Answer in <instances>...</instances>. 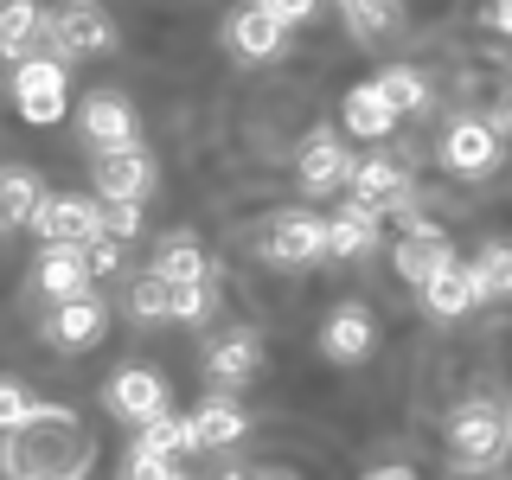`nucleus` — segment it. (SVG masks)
<instances>
[{"mask_svg":"<svg viewBox=\"0 0 512 480\" xmlns=\"http://www.w3.org/2000/svg\"><path fill=\"white\" fill-rule=\"evenodd\" d=\"M7 480H84L90 474V436L71 410L39 404V416L7 429Z\"/></svg>","mask_w":512,"mask_h":480,"instance_id":"nucleus-1","label":"nucleus"},{"mask_svg":"<svg viewBox=\"0 0 512 480\" xmlns=\"http://www.w3.org/2000/svg\"><path fill=\"white\" fill-rule=\"evenodd\" d=\"M448 455H455V474H493L506 461V416L493 404H468L448 423Z\"/></svg>","mask_w":512,"mask_h":480,"instance_id":"nucleus-2","label":"nucleus"},{"mask_svg":"<svg viewBox=\"0 0 512 480\" xmlns=\"http://www.w3.org/2000/svg\"><path fill=\"white\" fill-rule=\"evenodd\" d=\"M128 308L141 320H205L212 314V282H173L160 269H141L128 288Z\"/></svg>","mask_w":512,"mask_h":480,"instance_id":"nucleus-3","label":"nucleus"},{"mask_svg":"<svg viewBox=\"0 0 512 480\" xmlns=\"http://www.w3.org/2000/svg\"><path fill=\"white\" fill-rule=\"evenodd\" d=\"M116 20H109L103 7H90V0H71L64 13H52V32H45V52L58 58H103L116 52Z\"/></svg>","mask_w":512,"mask_h":480,"instance_id":"nucleus-4","label":"nucleus"},{"mask_svg":"<svg viewBox=\"0 0 512 480\" xmlns=\"http://www.w3.org/2000/svg\"><path fill=\"white\" fill-rule=\"evenodd\" d=\"M263 256L276 269H308L320 263V256H333L327 250V218H314V212H276L263 224Z\"/></svg>","mask_w":512,"mask_h":480,"instance_id":"nucleus-5","label":"nucleus"},{"mask_svg":"<svg viewBox=\"0 0 512 480\" xmlns=\"http://www.w3.org/2000/svg\"><path fill=\"white\" fill-rule=\"evenodd\" d=\"M352 167H359V160L346 154V141L333 135V128H314V135L301 141V154H295V180H301L308 199H333V192H346Z\"/></svg>","mask_w":512,"mask_h":480,"instance_id":"nucleus-6","label":"nucleus"},{"mask_svg":"<svg viewBox=\"0 0 512 480\" xmlns=\"http://www.w3.org/2000/svg\"><path fill=\"white\" fill-rule=\"evenodd\" d=\"M13 103L32 128H52L64 116V58H20L13 64Z\"/></svg>","mask_w":512,"mask_h":480,"instance_id":"nucleus-7","label":"nucleus"},{"mask_svg":"<svg viewBox=\"0 0 512 480\" xmlns=\"http://www.w3.org/2000/svg\"><path fill=\"white\" fill-rule=\"evenodd\" d=\"M500 141H506V135H500L487 116H455V122H448V135H442L448 173H461V180L493 173V167H500Z\"/></svg>","mask_w":512,"mask_h":480,"instance_id":"nucleus-8","label":"nucleus"},{"mask_svg":"<svg viewBox=\"0 0 512 480\" xmlns=\"http://www.w3.org/2000/svg\"><path fill=\"white\" fill-rule=\"evenodd\" d=\"M352 199L359 205H372L378 218H416V205H410V173L397 167L391 154H372V160H359L352 167Z\"/></svg>","mask_w":512,"mask_h":480,"instance_id":"nucleus-9","label":"nucleus"},{"mask_svg":"<svg viewBox=\"0 0 512 480\" xmlns=\"http://www.w3.org/2000/svg\"><path fill=\"white\" fill-rule=\"evenodd\" d=\"M32 231H39L45 244H96V237H103V205L84 199V192H45Z\"/></svg>","mask_w":512,"mask_h":480,"instance_id":"nucleus-10","label":"nucleus"},{"mask_svg":"<svg viewBox=\"0 0 512 480\" xmlns=\"http://www.w3.org/2000/svg\"><path fill=\"white\" fill-rule=\"evenodd\" d=\"M391 263H397V276H404L410 288H429L448 263H455V244H448L442 224L410 218V224H404V237H397V250H391Z\"/></svg>","mask_w":512,"mask_h":480,"instance_id":"nucleus-11","label":"nucleus"},{"mask_svg":"<svg viewBox=\"0 0 512 480\" xmlns=\"http://www.w3.org/2000/svg\"><path fill=\"white\" fill-rule=\"evenodd\" d=\"M224 39H231V52H237V58L269 64V58H282V52H288V20H282V13H269L263 0H250V7H237V13H231Z\"/></svg>","mask_w":512,"mask_h":480,"instance_id":"nucleus-12","label":"nucleus"},{"mask_svg":"<svg viewBox=\"0 0 512 480\" xmlns=\"http://www.w3.org/2000/svg\"><path fill=\"white\" fill-rule=\"evenodd\" d=\"M109 416H122V423H135V429H148L154 416H167V384H160V372L122 365V372L109 378Z\"/></svg>","mask_w":512,"mask_h":480,"instance_id":"nucleus-13","label":"nucleus"},{"mask_svg":"<svg viewBox=\"0 0 512 480\" xmlns=\"http://www.w3.org/2000/svg\"><path fill=\"white\" fill-rule=\"evenodd\" d=\"M77 128H84V141H90L96 154H116V148H128V141H141L135 109H128L122 90H96V96H84V116H77Z\"/></svg>","mask_w":512,"mask_h":480,"instance_id":"nucleus-14","label":"nucleus"},{"mask_svg":"<svg viewBox=\"0 0 512 480\" xmlns=\"http://www.w3.org/2000/svg\"><path fill=\"white\" fill-rule=\"evenodd\" d=\"M372 346H378V320H372V308H359V301H340V308L327 314V327H320V352H327L333 365L372 359Z\"/></svg>","mask_w":512,"mask_h":480,"instance_id":"nucleus-15","label":"nucleus"},{"mask_svg":"<svg viewBox=\"0 0 512 480\" xmlns=\"http://www.w3.org/2000/svg\"><path fill=\"white\" fill-rule=\"evenodd\" d=\"M154 180H160L154 154L141 148V141H128L116 154H96V192H103V199H148Z\"/></svg>","mask_w":512,"mask_h":480,"instance_id":"nucleus-16","label":"nucleus"},{"mask_svg":"<svg viewBox=\"0 0 512 480\" xmlns=\"http://www.w3.org/2000/svg\"><path fill=\"white\" fill-rule=\"evenodd\" d=\"M90 244H45L39 256V288L52 301H77V295H90Z\"/></svg>","mask_w":512,"mask_h":480,"instance_id":"nucleus-17","label":"nucleus"},{"mask_svg":"<svg viewBox=\"0 0 512 480\" xmlns=\"http://www.w3.org/2000/svg\"><path fill=\"white\" fill-rule=\"evenodd\" d=\"M340 122H346L359 141H384V135L397 128V103L384 96V84L372 77V84H352V90H346V103H340Z\"/></svg>","mask_w":512,"mask_h":480,"instance_id":"nucleus-18","label":"nucleus"},{"mask_svg":"<svg viewBox=\"0 0 512 480\" xmlns=\"http://www.w3.org/2000/svg\"><path fill=\"white\" fill-rule=\"evenodd\" d=\"M103 327H109V308L96 295H77V301H58V308H52V340L64 352L96 346V340H103Z\"/></svg>","mask_w":512,"mask_h":480,"instance_id":"nucleus-19","label":"nucleus"},{"mask_svg":"<svg viewBox=\"0 0 512 480\" xmlns=\"http://www.w3.org/2000/svg\"><path fill=\"white\" fill-rule=\"evenodd\" d=\"M192 429H199V448H237L250 436V416H244V404H237L231 391H218V397H205V404L192 410Z\"/></svg>","mask_w":512,"mask_h":480,"instance_id":"nucleus-20","label":"nucleus"},{"mask_svg":"<svg viewBox=\"0 0 512 480\" xmlns=\"http://www.w3.org/2000/svg\"><path fill=\"white\" fill-rule=\"evenodd\" d=\"M423 301H429V314H442V320H461V314H474L487 295H480V282H474V263H461V256H455V263H448L442 276L423 288Z\"/></svg>","mask_w":512,"mask_h":480,"instance_id":"nucleus-21","label":"nucleus"},{"mask_svg":"<svg viewBox=\"0 0 512 480\" xmlns=\"http://www.w3.org/2000/svg\"><path fill=\"white\" fill-rule=\"evenodd\" d=\"M256 365H263V340H256V333H231V340H218L205 352V378H218L224 391H237L244 378H256Z\"/></svg>","mask_w":512,"mask_h":480,"instance_id":"nucleus-22","label":"nucleus"},{"mask_svg":"<svg viewBox=\"0 0 512 480\" xmlns=\"http://www.w3.org/2000/svg\"><path fill=\"white\" fill-rule=\"evenodd\" d=\"M372 244H378V212L372 205L352 199V205H340V212L327 218V250L333 256H365Z\"/></svg>","mask_w":512,"mask_h":480,"instance_id":"nucleus-23","label":"nucleus"},{"mask_svg":"<svg viewBox=\"0 0 512 480\" xmlns=\"http://www.w3.org/2000/svg\"><path fill=\"white\" fill-rule=\"evenodd\" d=\"M39 205H45L39 173H32V167H7V180H0V218H7V231H32Z\"/></svg>","mask_w":512,"mask_h":480,"instance_id":"nucleus-24","label":"nucleus"},{"mask_svg":"<svg viewBox=\"0 0 512 480\" xmlns=\"http://www.w3.org/2000/svg\"><path fill=\"white\" fill-rule=\"evenodd\" d=\"M154 269H160V276H173V282H212V256L192 244L186 231H173V237H160V244H154Z\"/></svg>","mask_w":512,"mask_h":480,"instance_id":"nucleus-25","label":"nucleus"},{"mask_svg":"<svg viewBox=\"0 0 512 480\" xmlns=\"http://www.w3.org/2000/svg\"><path fill=\"white\" fill-rule=\"evenodd\" d=\"M39 32H52V20L39 13V0H7V13H0V52L20 64L26 45L39 39Z\"/></svg>","mask_w":512,"mask_h":480,"instance_id":"nucleus-26","label":"nucleus"},{"mask_svg":"<svg viewBox=\"0 0 512 480\" xmlns=\"http://www.w3.org/2000/svg\"><path fill=\"white\" fill-rule=\"evenodd\" d=\"M141 448H154V455H167V461H186L192 455V448H199V429H192V416H154V423L148 429H141V436H135Z\"/></svg>","mask_w":512,"mask_h":480,"instance_id":"nucleus-27","label":"nucleus"},{"mask_svg":"<svg viewBox=\"0 0 512 480\" xmlns=\"http://www.w3.org/2000/svg\"><path fill=\"white\" fill-rule=\"evenodd\" d=\"M340 13H346L352 39H384V32H397V20H404L397 0H340Z\"/></svg>","mask_w":512,"mask_h":480,"instance_id":"nucleus-28","label":"nucleus"},{"mask_svg":"<svg viewBox=\"0 0 512 480\" xmlns=\"http://www.w3.org/2000/svg\"><path fill=\"white\" fill-rule=\"evenodd\" d=\"M384 96L397 103V116H429V84L410 71V64H391V71H378Z\"/></svg>","mask_w":512,"mask_h":480,"instance_id":"nucleus-29","label":"nucleus"},{"mask_svg":"<svg viewBox=\"0 0 512 480\" xmlns=\"http://www.w3.org/2000/svg\"><path fill=\"white\" fill-rule=\"evenodd\" d=\"M474 282L487 301H506L512 295V244H487L474 256Z\"/></svg>","mask_w":512,"mask_h":480,"instance_id":"nucleus-30","label":"nucleus"},{"mask_svg":"<svg viewBox=\"0 0 512 480\" xmlns=\"http://www.w3.org/2000/svg\"><path fill=\"white\" fill-rule=\"evenodd\" d=\"M122 480H180V461H167V455H154V448H128V468Z\"/></svg>","mask_w":512,"mask_h":480,"instance_id":"nucleus-31","label":"nucleus"},{"mask_svg":"<svg viewBox=\"0 0 512 480\" xmlns=\"http://www.w3.org/2000/svg\"><path fill=\"white\" fill-rule=\"evenodd\" d=\"M135 231H141V199H109V205H103V237L128 244Z\"/></svg>","mask_w":512,"mask_h":480,"instance_id":"nucleus-32","label":"nucleus"},{"mask_svg":"<svg viewBox=\"0 0 512 480\" xmlns=\"http://www.w3.org/2000/svg\"><path fill=\"white\" fill-rule=\"evenodd\" d=\"M32 416H39V404L26 397V384H20V378H7V384H0V423L20 429V423H32Z\"/></svg>","mask_w":512,"mask_h":480,"instance_id":"nucleus-33","label":"nucleus"},{"mask_svg":"<svg viewBox=\"0 0 512 480\" xmlns=\"http://www.w3.org/2000/svg\"><path fill=\"white\" fill-rule=\"evenodd\" d=\"M90 269H96V276H116V269H122V244H116V237H96V244H90Z\"/></svg>","mask_w":512,"mask_h":480,"instance_id":"nucleus-34","label":"nucleus"},{"mask_svg":"<svg viewBox=\"0 0 512 480\" xmlns=\"http://www.w3.org/2000/svg\"><path fill=\"white\" fill-rule=\"evenodd\" d=\"M263 7H269V13H282L288 26H308L314 13H320V0H263Z\"/></svg>","mask_w":512,"mask_h":480,"instance_id":"nucleus-35","label":"nucleus"},{"mask_svg":"<svg viewBox=\"0 0 512 480\" xmlns=\"http://www.w3.org/2000/svg\"><path fill=\"white\" fill-rule=\"evenodd\" d=\"M487 20L500 26V32H512V0H493V7H487Z\"/></svg>","mask_w":512,"mask_h":480,"instance_id":"nucleus-36","label":"nucleus"},{"mask_svg":"<svg viewBox=\"0 0 512 480\" xmlns=\"http://www.w3.org/2000/svg\"><path fill=\"white\" fill-rule=\"evenodd\" d=\"M493 128H500V135H512V90L500 96V109H493Z\"/></svg>","mask_w":512,"mask_h":480,"instance_id":"nucleus-37","label":"nucleus"},{"mask_svg":"<svg viewBox=\"0 0 512 480\" xmlns=\"http://www.w3.org/2000/svg\"><path fill=\"white\" fill-rule=\"evenodd\" d=\"M365 480H416V474H410V468H372Z\"/></svg>","mask_w":512,"mask_h":480,"instance_id":"nucleus-38","label":"nucleus"},{"mask_svg":"<svg viewBox=\"0 0 512 480\" xmlns=\"http://www.w3.org/2000/svg\"><path fill=\"white\" fill-rule=\"evenodd\" d=\"M256 480H295V474H282V468H269V474H256Z\"/></svg>","mask_w":512,"mask_h":480,"instance_id":"nucleus-39","label":"nucleus"},{"mask_svg":"<svg viewBox=\"0 0 512 480\" xmlns=\"http://www.w3.org/2000/svg\"><path fill=\"white\" fill-rule=\"evenodd\" d=\"M224 480H244V474H224Z\"/></svg>","mask_w":512,"mask_h":480,"instance_id":"nucleus-40","label":"nucleus"}]
</instances>
